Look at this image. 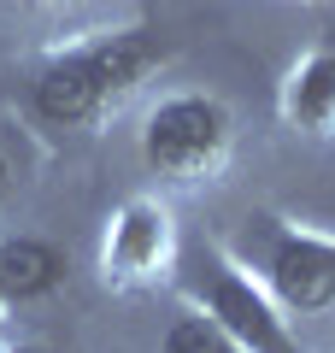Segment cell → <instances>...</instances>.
<instances>
[{"instance_id":"obj_5","label":"cell","mask_w":335,"mask_h":353,"mask_svg":"<svg viewBox=\"0 0 335 353\" xmlns=\"http://www.w3.org/2000/svg\"><path fill=\"white\" fill-rule=\"evenodd\" d=\"M0 189H6V159H0Z\"/></svg>"},{"instance_id":"obj_1","label":"cell","mask_w":335,"mask_h":353,"mask_svg":"<svg viewBox=\"0 0 335 353\" xmlns=\"http://www.w3.org/2000/svg\"><path fill=\"white\" fill-rule=\"evenodd\" d=\"M148 65V41H106V48L71 53V59L48 65L36 83V106L53 124H77V118H94L100 106L118 94V88L136 83V71Z\"/></svg>"},{"instance_id":"obj_3","label":"cell","mask_w":335,"mask_h":353,"mask_svg":"<svg viewBox=\"0 0 335 353\" xmlns=\"http://www.w3.org/2000/svg\"><path fill=\"white\" fill-rule=\"evenodd\" d=\"M59 271H65V259L48 241H0V294H12V301L48 294L59 283Z\"/></svg>"},{"instance_id":"obj_2","label":"cell","mask_w":335,"mask_h":353,"mask_svg":"<svg viewBox=\"0 0 335 353\" xmlns=\"http://www.w3.org/2000/svg\"><path fill=\"white\" fill-rule=\"evenodd\" d=\"M223 141V112L206 101H171L148 124V159L159 171H194L218 153Z\"/></svg>"},{"instance_id":"obj_4","label":"cell","mask_w":335,"mask_h":353,"mask_svg":"<svg viewBox=\"0 0 335 353\" xmlns=\"http://www.w3.org/2000/svg\"><path fill=\"white\" fill-rule=\"evenodd\" d=\"M171 347H206V353H218L223 341L212 336V330H176V336H171Z\"/></svg>"}]
</instances>
